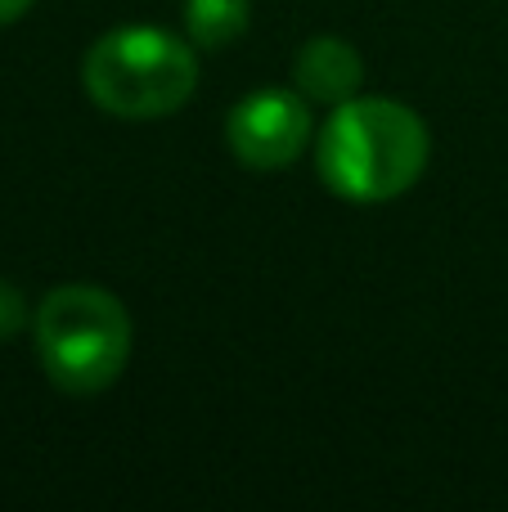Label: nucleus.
Listing matches in <instances>:
<instances>
[{"label": "nucleus", "instance_id": "7", "mask_svg": "<svg viewBox=\"0 0 508 512\" xmlns=\"http://www.w3.org/2000/svg\"><path fill=\"white\" fill-rule=\"evenodd\" d=\"M23 324H27V301H23V292H18L9 279H0V342H9V337H14Z\"/></svg>", "mask_w": 508, "mask_h": 512}, {"label": "nucleus", "instance_id": "6", "mask_svg": "<svg viewBox=\"0 0 508 512\" xmlns=\"http://www.w3.org/2000/svg\"><path fill=\"white\" fill-rule=\"evenodd\" d=\"M252 23V0H185V32L203 50H225Z\"/></svg>", "mask_w": 508, "mask_h": 512}, {"label": "nucleus", "instance_id": "8", "mask_svg": "<svg viewBox=\"0 0 508 512\" xmlns=\"http://www.w3.org/2000/svg\"><path fill=\"white\" fill-rule=\"evenodd\" d=\"M36 0H0V23H18V18L32 9Z\"/></svg>", "mask_w": 508, "mask_h": 512}, {"label": "nucleus", "instance_id": "1", "mask_svg": "<svg viewBox=\"0 0 508 512\" xmlns=\"http://www.w3.org/2000/svg\"><path fill=\"white\" fill-rule=\"evenodd\" d=\"M428 158L432 140L423 117L396 99L374 95H356L333 108L315 144L320 180L338 198L360 207L392 203L405 189H414L428 171Z\"/></svg>", "mask_w": 508, "mask_h": 512}, {"label": "nucleus", "instance_id": "3", "mask_svg": "<svg viewBox=\"0 0 508 512\" xmlns=\"http://www.w3.org/2000/svg\"><path fill=\"white\" fill-rule=\"evenodd\" d=\"M86 90L108 117L158 122L176 113L198 86V59L167 27H113L86 54Z\"/></svg>", "mask_w": 508, "mask_h": 512}, {"label": "nucleus", "instance_id": "2", "mask_svg": "<svg viewBox=\"0 0 508 512\" xmlns=\"http://www.w3.org/2000/svg\"><path fill=\"white\" fill-rule=\"evenodd\" d=\"M32 342L45 378L68 396H99L131 360V315L108 288L63 283L36 306Z\"/></svg>", "mask_w": 508, "mask_h": 512}, {"label": "nucleus", "instance_id": "4", "mask_svg": "<svg viewBox=\"0 0 508 512\" xmlns=\"http://www.w3.org/2000/svg\"><path fill=\"white\" fill-rule=\"evenodd\" d=\"M230 153L252 171L293 167L311 144V108L293 90H257L230 108Z\"/></svg>", "mask_w": 508, "mask_h": 512}, {"label": "nucleus", "instance_id": "5", "mask_svg": "<svg viewBox=\"0 0 508 512\" xmlns=\"http://www.w3.org/2000/svg\"><path fill=\"white\" fill-rule=\"evenodd\" d=\"M293 77H297V90H302L311 104L338 108L360 95L365 59H360V50L351 41H342V36H311L293 63Z\"/></svg>", "mask_w": 508, "mask_h": 512}]
</instances>
